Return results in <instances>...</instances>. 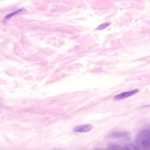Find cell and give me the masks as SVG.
<instances>
[{"label":"cell","instance_id":"6da1fadb","mask_svg":"<svg viewBox=\"0 0 150 150\" xmlns=\"http://www.w3.org/2000/svg\"><path fill=\"white\" fill-rule=\"evenodd\" d=\"M136 142L139 149L149 150L150 148V133L149 131H141L137 136Z\"/></svg>","mask_w":150,"mask_h":150},{"label":"cell","instance_id":"7a4b0ae2","mask_svg":"<svg viewBox=\"0 0 150 150\" xmlns=\"http://www.w3.org/2000/svg\"><path fill=\"white\" fill-rule=\"evenodd\" d=\"M139 92V90L138 89H135L132 91L124 92L117 95L115 96L114 98L116 100L125 99L132 96Z\"/></svg>","mask_w":150,"mask_h":150},{"label":"cell","instance_id":"3957f363","mask_svg":"<svg viewBox=\"0 0 150 150\" xmlns=\"http://www.w3.org/2000/svg\"><path fill=\"white\" fill-rule=\"evenodd\" d=\"M93 128L91 124H85L75 127L73 129V131L77 133H85L91 131Z\"/></svg>","mask_w":150,"mask_h":150},{"label":"cell","instance_id":"277c9868","mask_svg":"<svg viewBox=\"0 0 150 150\" xmlns=\"http://www.w3.org/2000/svg\"><path fill=\"white\" fill-rule=\"evenodd\" d=\"M128 134L126 131L115 132L111 133L109 136L113 138H119L126 136Z\"/></svg>","mask_w":150,"mask_h":150},{"label":"cell","instance_id":"5b68a950","mask_svg":"<svg viewBox=\"0 0 150 150\" xmlns=\"http://www.w3.org/2000/svg\"><path fill=\"white\" fill-rule=\"evenodd\" d=\"M123 149L124 150H139L137 146L131 144L125 145L123 147Z\"/></svg>","mask_w":150,"mask_h":150},{"label":"cell","instance_id":"8992f818","mask_svg":"<svg viewBox=\"0 0 150 150\" xmlns=\"http://www.w3.org/2000/svg\"><path fill=\"white\" fill-rule=\"evenodd\" d=\"M111 24L110 22H106L104 24H102L96 28L97 30H102L107 27L109 26Z\"/></svg>","mask_w":150,"mask_h":150},{"label":"cell","instance_id":"52a82bcc","mask_svg":"<svg viewBox=\"0 0 150 150\" xmlns=\"http://www.w3.org/2000/svg\"><path fill=\"white\" fill-rule=\"evenodd\" d=\"M23 9H21L15 12H14L11 13L8 15L6 16L5 19V20H6L9 19L13 16L17 14H18V13L21 12H22L23 11Z\"/></svg>","mask_w":150,"mask_h":150},{"label":"cell","instance_id":"ba28073f","mask_svg":"<svg viewBox=\"0 0 150 150\" xmlns=\"http://www.w3.org/2000/svg\"><path fill=\"white\" fill-rule=\"evenodd\" d=\"M108 147L109 149L111 150L121 149V147L119 145L114 144H111L108 145Z\"/></svg>","mask_w":150,"mask_h":150}]
</instances>
